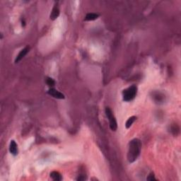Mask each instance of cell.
<instances>
[{
  "label": "cell",
  "instance_id": "cell-6",
  "mask_svg": "<svg viewBox=\"0 0 181 181\" xmlns=\"http://www.w3.org/2000/svg\"><path fill=\"white\" fill-rule=\"evenodd\" d=\"M29 51V47H25L24 49H23L22 50H21V52H19V54H18V55H17L16 60H15V63H18L20 61H21V60H22L23 58H24L25 56L26 55V54Z\"/></svg>",
  "mask_w": 181,
  "mask_h": 181
},
{
  "label": "cell",
  "instance_id": "cell-7",
  "mask_svg": "<svg viewBox=\"0 0 181 181\" xmlns=\"http://www.w3.org/2000/svg\"><path fill=\"white\" fill-rule=\"evenodd\" d=\"M59 15H60V9H59L58 4H55L52 9V12H51L50 19L55 20L59 16Z\"/></svg>",
  "mask_w": 181,
  "mask_h": 181
},
{
  "label": "cell",
  "instance_id": "cell-12",
  "mask_svg": "<svg viewBox=\"0 0 181 181\" xmlns=\"http://www.w3.org/2000/svg\"><path fill=\"white\" fill-rule=\"evenodd\" d=\"M146 180H150V181H153V180H157V179L155 178V176H154V173H151L149 175H148V176L147 177V178H146Z\"/></svg>",
  "mask_w": 181,
  "mask_h": 181
},
{
  "label": "cell",
  "instance_id": "cell-10",
  "mask_svg": "<svg viewBox=\"0 0 181 181\" xmlns=\"http://www.w3.org/2000/svg\"><path fill=\"white\" fill-rule=\"evenodd\" d=\"M136 120H137V117H135V116H132V117H129V118L127 120V121L126 122V124H125V127H126V128H127L128 129V128L130 127Z\"/></svg>",
  "mask_w": 181,
  "mask_h": 181
},
{
  "label": "cell",
  "instance_id": "cell-5",
  "mask_svg": "<svg viewBox=\"0 0 181 181\" xmlns=\"http://www.w3.org/2000/svg\"><path fill=\"white\" fill-rule=\"evenodd\" d=\"M9 151L14 156H16L18 154V146L14 140H12L9 145Z\"/></svg>",
  "mask_w": 181,
  "mask_h": 181
},
{
  "label": "cell",
  "instance_id": "cell-3",
  "mask_svg": "<svg viewBox=\"0 0 181 181\" xmlns=\"http://www.w3.org/2000/svg\"><path fill=\"white\" fill-rule=\"evenodd\" d=\"M106 114L108 119V121H109L110 127L111 130L115 132V131L117 130V124L115 116H114L113 113V111L111 110L110 108L108 107L106 108Z\"/></svg>",
  "mask_w": 181,
  "mask_h": 181
},
{
  "label": "cell",
  "instance_id": "cell-4",
  "mask_svg": "<svg viewBox=\"0 0 181 181\" xmlns=\"http://www.w3.org/2000/svg\"><path fill=\"white\" fill-rule=\"evenodd\" d=\"M48 94L51 96L54 97L55 98H58V99H64L65 97H64V95L63 94H62L61 92L58 91V90L55 89H49V90L48 91Z\"/></svg>",
  "mask_w": 181,
  "mask_h": 181
},
{
  "label": "cell",
  "instance_id": "cell-9",
  "mask_svg": "<svg viewBox=\"0 0 181 181\" xmlns=\"http://www.w3.org/2000/svg\"><path fill=\"white\" fill-rule=\"evenodd\" d=\"M98 15L94 13H89L86 16L85 20L86 21H94V20L97 19L98 18Z\"/></svg>",
  "mask_w": 181,
  "mask_h": 181
},
{
  "label": "cell",
  "instance_id": "cell-8",
  "mask_svg": "<svg viewBox=\"0 0 181 181\" xmlns=\"http://www.w3.org/2000/svg\"><path fill=\"white\" fill-rule=\"evenodd\" d=\"M50 177L52 178V180L56 181H60L62 180V175L59 172H58V171H52V173H50Z\"/></svg>",
  "mask_w": 181,
  "mask_h": 181
},
{
  "label": "cell",
  "instance_id": "cell-1",
  "mask_svg": "<svg viewBox=\"0 0 181 181\" xmlns=\"http://www.w3.org/2000/svg\"><path fill=\"white\" fill-rule=\"evenodd\" d=\"M142 149V142L139 139H134L129 142L127 159L129 163H133L140 156Z\"/></svg>",
  "mask_w": 181,
  "mask_h": 181
},
{
  "label": "cell",
  "instance_id": "cell-2",
  "mask_svg": "<svg viewBox=\"0 0 181 181\" xmlns=\"http://www.w3.org/2000/svg\"><path fill=\"white\" fill-rule=\"evenodd\" d=\"M137 94V87L136 86H132L123 91V98L125 101H130L135 98Z\"/></svg>",
  "mask_w": 181,
  "mask_h": 181
},
{
  "label": "cell",
  "instance_id": "cell-11",
  "mask_svg": "<svg viewBox=\"0 0 181 181\" xmlns=\"http://www.w3.org/2000/svg\"><path fill=\"white\" fill-rule=\"evenodd\" d=\"M46 83H47V84L48 85L49 87H52V86H55V81L51 78H47V80H46Z\"/></svg>",
  "mask_w": 181,
  "mask_h": 181
}]
</instances>
